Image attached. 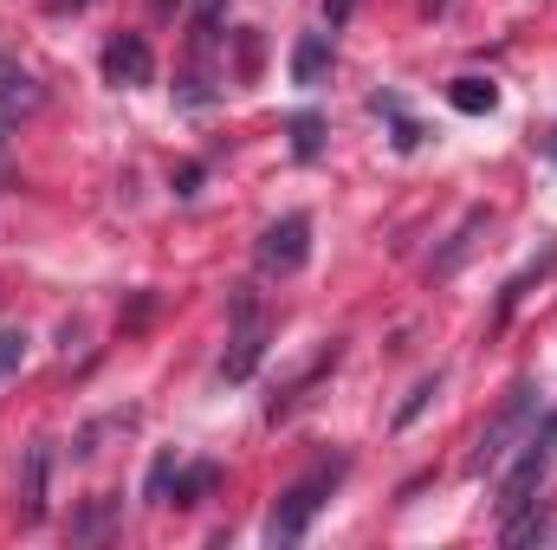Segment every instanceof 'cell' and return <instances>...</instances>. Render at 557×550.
<instances>
[{
    "instance_id": "22",
    "label": "cell",
    "mask_w": 557,
    "mask_h": 550,
    "mask_svg": "<svg viewBox=\"0 0 557 550\" xmlns=\"http://www.w3.org/2000/svg\"><path fill=\"white\" fill-rule=\"evenodd\" d=\"M52 7H59V13H65V7H85V0H52Z\"/></svg>"
},
{
    "instance_id": "11",
    "label": "cell",
    "mask_w": 557,
    "mask_h": 550,
    "mask_svg": "<svg viewBox=\"0 0 557 550\" xmlns=\"http://www.w3.org/2000/svg\"><path fill=\"white\" fill-rule=\"evenodd\" d=\"M39 98H46V91H39L26 72H0V117H7V124L26 117V111H39Z\"/></svg>"
},
{
    "instance_id": "15",
    "label": "cell",
    "mask_w": 557,
    "mask_h": 550,
    "mask_svg": "<svg viewBox=\"0 0 557 550\" xmlns=\"http://www.w3.org/2000/svg\"><path fill=\"white\" fill-rule=\"evenodd\" d=\"M169 486H175V453H156L149 473H143V499L149 505H169Z\"/></svg>"
},
{
    "instance_id": "21",
    "label": "cell",
    "mask_w": 557,
    "mask_h": 550,
    "mask_svg": "<svg viewBox=\"0 0 557 550\" xmlns=\"http://www.w3.org/2000/svg\"><path fill=\"white\" fill-rule=\"evenodd\" d=\"M7 130H13V124H7V117H0V155H7Z\"/></svg>"
},
{
    "instance_id": "9",
    "label": "cell",
    "mask_w": 557,
    "mask_h": 550,
    "mask_svg": "<svg viewBox=\"0 0 557 550\" xmlns=\"http://www.w3.org/2000/svg\"><path fill=\"white\" fill-rule=\"evenodd\" d=\"M447 104H454L460 117H486V111L499 104V85H493V78H454V85H447Z\"/></svg>"
},
{
    "instance_id": "10",
    "label": "cell",
    "mask_w": 557,
    "mask_h": 550,
    "mask_svg": "<svg viewBox=\"0 0 557 550\" xmlns=\"http://www.w3.org/2000/svg\"><path fill=\"white\" fill-rule=\"evenodd\" d=\"M214 479H221V466H214V460H201V466H175L169 499H175V505H201V499L214 492Z\"/></svg>"
},
{
    "instance_id": "8",
    "label": "cell",
    "mask_w": 557,
    "mask_h": 550,
    "mask_svg": "<svg viewBox=\"0 0 557 550\" xmlns=\"http://www.w3.org/2000/svg\"><path fill=\"white\" fill-rule=\"evenodd\" d=\"M324 78H331V39L324 33H298V46H292V85L318 91Z\"/></svg>"
},
{
    "instance_id": "12",
    "label": "cell",
    "mask_w": 557,
    "mask_h": 550,
    "mask_svg": "<svg viewBox=\"0 0 557 550\" xmlns=\"http://www.w3.org/2000/svg\"><path fill=\"white\" fill-rule=\"evenodd\" d=\"M480 227H486V208H467V221L454 227V240H447V253L434 260V273H454L467 253H473V240H480Z\"/></svg>"
},
{
    "instance_id": "6",
    "label": "cell",
    "mask_w": 557,
    "mask_h": 550,
    "mask_svg": "<svg viewBox=\"0 0 557 550\" xmlns=\"http://www.w3.org/2000/svg\"><path fill=\"white\" fill-rule=\"evenodd\" d=\"M104 78H111L117 91H137V85L156 78V52H149L143 33H117V39L104 46Z\"/></svg>"
},
{
    "instance_id": "5",
    "label": "cell",
    "mask_w": 557,
    "mask_h": 550,
    "mask_svg": "<svg viewBox=\"0 0 557 550\" xmlns=\"http://www.w3.org/2000/svg\"><path fill=\"white\" fill-rule=\"evenodd\" d=\"M253 260H260V273H298L305 260H311V214H278L273 227L260 234V247H253Z\"/></svg>"
},
{
    "instance_id": "7",
    "label": "cell",
    "mask_w": 557,
    "mask_h": 550,
    "mask_svg": "<svg viewBox=\"0 0 557 550\" xmlns=\"http://www.w3.org/2000/svg\"><path fill=\"white\" fill-rule=\"evenodd\" d=\"M46 486H52V440L26 447V473H20V518L39 525L46 518Z\"/></svg>"
},
{
    "instance_id": "23",
    "label": "cell",
    "mask_w": 557,
    "mask_h": 550,
    "mask_svg": "<svg viewBox=\"0 0 557 550\" xmlns=\"http://www.w3.org/2000/svg\"><path fill=\"white\" fill-rule=\"evenodd\" d=\"M545 149H552V155H557V130H552V142H545Z\"/></svg>"
},
{
    "instance_id": "4",
    "label": "cell",
    "mask_w": 557,
    "mask_h": 550,
    "mask_svg": "<svg viewBox=\"0 0 557 550\" xmlns=\"http://www.w3.org/2000/svg\"><path fill=\"white\" fill-rule=\"evenodd\" d=\"M260 357H267V311L240 285L234 291V337H227V357H221V383H247L260 370Z\"/></svg>"
},
{
    "instance_id": "16",
    "label": "cell",
    "mask_w": 557,
    "mask_h": 550,
    "mask_svg": "<svg viewBox=\"0 0 557 550\" xmlns=\"http://www.w3.org/2000/svg\"><path fill=\"white\" fill-rule=\"evenodd\" d=\"M221 39V0H195V52H214Z\"/></svg>"
},
{
    "instance_id": "14",
    "label": "cell",
    "mask_w": 557,
    "mask_h": 550,
    "mask_svg": "<svg viewBox=\"0 0 557 550\" xmlns=\"http://www.w3.org/2000/svg\"><path fill=\"white\" fill-rule=\"evenodd\" d=\"M285 130H292V155H298V162H318V149H324V117H318V111H298Z\"/></svg>"
},
{
    "instance_id": "1",
    "label": "cell",
    "mask_w": 557,
    "mask_h": 550,
    "mask_svg": "<svg viewBox=\"0 0 557 550\" xmlns=\"http://www.w3.org/2000/svg\"><path fill=\"white\" fill-rule=\"evenodd\" d=\"M539 414H545V396H539V383H519L499 414L480 427V440H473V453H467V473L473 479H493V473H506V460L525 447V434L539 427Z\"/></svg>"
},
{
    "instance_id": "19",
    "label": "cell",
    "mask_w": 557,
    "mask_h": 550,
    "mask_svg": "<svg viewBox=\"0 0 557 550\" xmlns=\"http://www.w3.org/2000/svg\"><path fill=\"white\" fill-rule=\"evenodd\" d=\"M195 188H201V162H182V168H175V195H182V201H188V195H195Z\"/></svg>"
},
{
    "instance_id": "18",
    "label": "cell",
    "mask_w": 557,
    "mask_h": 550,
    "mask_svg": "<svg viewBox=\"0 0 557 550\" xmlns=\"http://www.w3.org/2000/svg\"><path fill=\"white\" fill-rule=\"evenodd\" d=\"M20 363H26V330H20V324H7V330H0V383H7Z\"/></svg>"
},
{
    "instance_id": "3",
    "label": "cell",
    "mask_w": 557,
    "mask_h": 550,
    "mask_svg": "<svg viewBox=\"0 0 557 550\" xmlns=\"http://www.w3.org/2000/svg\"><path fill=\"white\" fill-rule=\"evenodd\" d=\"M344 479V460H331V466H318V473H305L298 486H285V499L273 505V518H267V538L273 545H298L305 532H311V518H318V505L331 499V486Z\"/></svg>"
},
{
    "instance_id": "24",
    "label": "cell",
    "mask_w": 557,
    "mask_h": 550,
    "mask_svg": "<svg viewBox=\"0 0 557 550\" xmlns=\"http://www.w3.org/2000/svg\"><path fill=\"white\" fill-rule=\"evenodd\" d=\"M421 7H428V13H434V7H441V0H421Z\"/></svg>"
},
{
    "instance_id": "2",
    "label": "cell",
    "mask_w": 557,
    "mask_h": 550,
    "mask_svg": "<svg viewBox=\"0 0 557 550\" xmlns=\"http://www.w3.org/2000/svg\"><path fill=\"white\" fill-rule=\"evenodd\" d=\"M557 460V414H539V427L525 434V447L506 460V473H499V512H519L539 486H545V473H552Z\"/></svg>"
},
{
    "instance_id": "17",
    "label": "cell",
    "mask_w": 557,
    "mask_h": 550,
    "mask_svg": "<svg viewBox=\"0 0 557 550\" xmlns=\"http://www.w3.org/2000/svg\"><path fill=\"white\" fill-rule=\"evenodd\" d=\"M434 396H441V376H421L416 389H409V402L396 409V427H409V421H421V409H428Z\"/></svg>"
},
{
    "instance_id": "13",
    "label": "cell",
    "mask_w": 557,
    "mask_h": 550,
    "mask_svg": "<svg viewBox=\"0 0 557 550\" xmlns=\"http://www.w3.org/2000/svg\"><path fill=\"white\" fill-rule=\"evenodd\" d=\"M111 525H117V499H91V505L72 518V538H78V545H98V538H111Z\"/></svg>"
},
{
    "instance_id": "20",
    "label": "cell",
    "mask_w": 557,
    "mask_h": 550,
    "mask_svg": "<svg viewBox=\"0 0 557 550\" xmlns=\"http://www.w3.org/2000/svg\"><path fill=\"white\" fill-rule=\"evenodd\" d=\"M350 13H357V0H324V20H331V26H344Z\"/></svg>"
}]
</instances>
